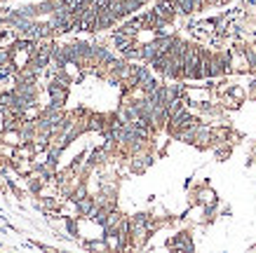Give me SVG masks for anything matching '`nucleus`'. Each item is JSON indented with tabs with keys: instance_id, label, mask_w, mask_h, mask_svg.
I'll use <instances>...</instances> for the list:
<instances>
[{
	"instance_id": "obj_1",
	"label": "nucleus",
	"mask_w": 256,
	"mask_h": 253,
	"mask_svg": "<svg viewBox=\"0 0 256 253\" xmlns=\"http://www.w3.org/2000/svg\"><path fill=\"white\" fill-rule=\"evenodd\" d=\"M80 211H82V214H90V211H92V202H80Z\"/></svg>"
}]
</instances>
